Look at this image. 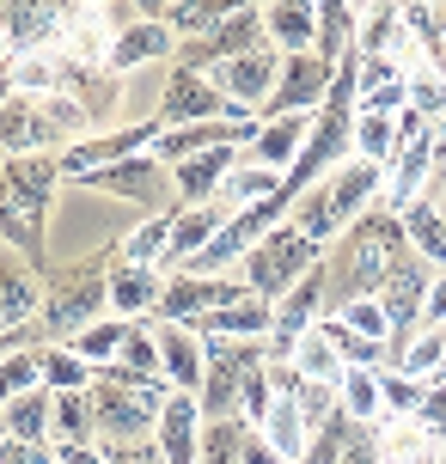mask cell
<instances>
[{
	"label": "cell",
	"instance_id": "9",
	"mask_svg": "<svg viewBox=\"0 0 446 464\" xmlns=\"http://www.w3.org/2000/svg\"><path fill=\"white\" fill-rule=\"evenodd\" d=\"M251 294L238 276H189V269H171L165 276V294H160V324H184V330H196L208 312H220V305H238Z\"/></svg>",
	"mask_w": 446,
	"mask_h": 464
},
{
	"label": "cell",
	"instance_id": "30",
	"mask_svg": "<svg viewBox=\"0 0 446 464\" xmlns=\"http://www.w3.org/2000/svg\"><path fill=\"white\" fill-rule=\"evenodd\" d=\"M312 13H318V37H312V55L336 68V62H343V55L354 49V24H361V6H349V0H318Z\"/></svg>",
	"mask_w": 446,
	"mask_h": 464
},
{
	"label": "cell",
	"instance_id": "40",
	"mask_svg": "<svg viewBox=\"0 0 446 464\" xmlns=\"http://www.w3.org/2000/svg\"><path fill=\"white\" fill-rule=\"evenodd\" d=\"M318 330H325V343L336 348V361H343V367H367V372L385 367V348L367 343V336H354L343 318H318Z\"/></svg>",
	"mask_w": 446,
	"mask_h": 464
},
{
	"label": "cell",
	"instance_id": "7",
	"mask_svg": "<svg viewBox=\"0 0 446 464\" xmlns=\"http://www.w3.org/2000/svg\"><path fill=\"white\" fill-rule=\"evenodd\" d=\"M263 361H269V354H263V343H227V336H202V392H196V410H202V421L238 416V392H245V379H251Z\"/></svg>",
	"mask_w": 446,
	"mask_h": 464
},
{
	"label": "cell",
	"instance_id": "46",
	"mask_svg": "<svg viewBox=\"0 0 446 464\" xmlns=\"http://www.w3.org/2000/svg\"><path fill=\"white\" fill-rule=\"evenodd\" d=\"M410 421L446 446V379H428V385H422V403H416V416H410Z\"/></svg>",
	"mask_w": 446,
	"mask_h": 464
},
{
	"label": "cell",
	"instance_id": "12",
	"mask_svg": "<svg viewBox=\"0 0 446 464\" xmlns=\"http://www.w3.org/2000/svg\"><path fill=\"white\" fill-rule=\"evenodd\" d=\"M153 140H160V122L147 116V122H129V129H111V135H86L80 147H68V153H55V171L68 178V184H80L86 171H98V165H117V160H135V153H153Z\"/></svg>",
	"mask_w": 446,
	"mask_h": 464
},
{
	"label": "cell",
	"instance_id": "1",
	"mask_svg": "<svg viewBox=\"0 0 446 464\" xmlns=\"http://www.w3.org/2000/svg\"><path fill=\"white\" fill-rule=\"evenodd\" d=\"M55 153H24L0 160V245L19 251L37 276H49V202H55Z\"/></svg>",
	"mask_w": 446,
	"mask_h": 464
},
{
	"label": "cell",
	"instance_id": "43",
	"mask_svg": "<svg viewBox=\"0 0 446 464\" xmlns=\"http://www.w3.org/2000/svg\"><path fill=\"white\" fill-rule=\"evenodd\" d=\"M403 111H416L422 122H441V116H446V80L416 62V68L403 73Z\"/></svg>",
	"mask_w": 446,
	"mask_h": 464
},
{
	"label": "cell",
	"instance_id": "8",
	"mask_svg": "<svg viewBox=\"0 0 446 464\" xmlns=\"http://www.w3.org/2000/svg\"><path fill=\"white\" fill-rule=\"evenodd\" d=\"M251 49H263V6H233V13H227V19L214 24V31H202V37L178 44L171 68L202 73V80H208L214 68H227V62L251 55Z\"/></svg>",
	"mask_w": 446,
	"mask_h": 464
},
{
	"label": "cell",
	"instance_id": "32",
	"mask_svg": "<svg viewBox=\"0 0 446 464\" xmlns=\"http://www.w3.org/2000/svg\"><path fill=\"white\" fill-rule=\"evenodd\" d=\"M0 428H6V440H24V446H49V392L37 385V392L13 397V403L0 410Z\"/></svg>",
	"mask_w": 446,
	"mask_h": 464
},
{
	"label": "cell",
	"instance_id": "33",
	"mask_svg": "<svg viewBox=\"0 0 446 464\" xmlns=\"http://www.w3.org/2000/svg\"><path fill=\"white\" fill-rule=\"evenodd\" d=\"M238 0H178V6H160L153 19L178 37V44H189V37H202V31H214V24L233 13Z\"/></svg>",
	"mask_w": 446,
	"mask_h": 464
},
{
	"label": "cell",
	"instance_id": "15",
	"mask_svg": "<svg viewBox=\"0 0 446 464\" xmlns=\"http://www.w3.org/2000/svg\"><path fill=\"white\" fill-rule=\"evenodd\" d=\"M276 73H282V49H251V55H238V62H227V68H214L208 80L220 86V98L227 104H238V111H263V98L276 92Z\"/></svg>",
	"mask_w": 446,
	"mask_h": 464
},
{
	"label": "cell",
	"instance_id": "10",
	"mask_svg": "<svg viewBox=\"0 0 446 464\" xmlns=\"http://www.w3.org/2000/svg\"><path fill=\"white\" fill-rule=\"evenodd\" d=\"M330 62H318L312 49L305 55H282V73H276V92L263 98L257 122H276V116H318V104H325L330 92Z\"/></svg>",
	"mask_w": 446,
	"mask_h": 464
},
{
	"label": "cell",
	"instance_id": "37",
	"mask_svg": "<svg viewBox=\"0 0 446 464\" xmlns=\"http://www.w3.org/2000/svg\"><path fill=\"white\" fill-rule=\"evenodd\" d=\"M245 434H251V421H202V446H196V464H245Z\"/></svg>",
	"mask_w": 446,
	"mask_h": 464
},
{
	"label": "cell",
	"instance_id": "51",
	"mask_svg": "<svg viewBox=\"0 0 446 464\" xmlns=\"http://www.w3.org/2000/svg\"><path fill=\"white\" fill-rule=\"evenodd\" d=\"M343 464H379V446H373V428H361L354 434V446L343 452Z\"/></svg>",
	"mask_w": 446,
	"mask_h": 464
},
{
	"label": "cell",
	"instance_id": "25",
	"mask_svg": "<svg viewBox=\"0 0 446 464\" xmlns=\"http://www.w3.org/2000/svg\"><path fill=\"white\" fill-rule=\"evenodd\" d=\"M269 324H276V305L257 300V294H245L238 305H220V312H208V318L196 324V336H227V343H269Z\"/></svg>",
	"mask_w": 446,
	"mask_h": 464
},
{
	"label": "cell",
	"instance_id": "29",
	"mask_svg": "<svg viewBox=\"0 0 446 464\" xmlns=\"http://www.w3.org/2000/svg\"><path fill=\"white\" fill-rule=\"evenodd\" d=\"M49 446H98L92 392H55L49 397Z\"/></svg>",
	"mask_w": 446,
	"mask_h": 464
},
{
	"label": "cell",
	"instance_id": "34",
	"mask_svg": "<svg viewBox=\"0 0 446 464\" xmlns=\"http://www.w3.org/2000/svg\"><path fill=\"white\" fill-rule=\"evenodd\" d=\"M287 367L300 372L305 385H336V379H343V361H336V348L325 343V330H318V324H312V330L300 336V343H294Z\"/></svg>",
	"mask_w": 446,
	"mask_h": 464
},
{
	"label": "cell",
	"instance_id": "38",
	"mask_svg": "<svg viewBox=\"0 0 446 464\" xmlns=\"http://www.w3.org/2000/svg\"><path fill=\"white\" fill-rule=\"evenodd\" d=\"M122 318H111V312H104V318H98V324H86L80 330V336H68V348L73 354H80V361H86V367H111V361H117V348H122Z\"/></svg>",
	"mask_w": 446,
	"mask_h": 464
},
{
	"label": "cell",
	"instance_id": "18",
	"mask_svg": "<svg viewBox=\"0 0 446 464\" xmlns=\"http://www.w3.org/2000/svg\"><path fill=\"white\" fill-rule=\"evenodd\" d=\"M160 294H165V276L160 269H122L111 256V281H104V312L122 318V324H147L160 312Z\"/></svg>",
	"mask_w": 446,
	"mask_h": 464
},
{
	"label": "cell",
	"instance_id": "45",
	"mask_svg": "<svg viewBox=\"0 0 446 464\" xmlns=\"http://www.w3.org/2000/svg\"><path fill=\"white\" fill-rule=\"evenodd\" d=\"M37 385H44V379H37V348H19V354L0 361V410H6L13 397L37 392Z\"/></svg>",
	"mask_w": 446,
	"mask_h": 464
},
{
	"label": "cell",
	"instance_id": "17",
	"mask_svg": "<svg viewBox=\"0 0 446 464\" xmlns=\"http://www.w3.org/2000/svg\"><path fill=\"white\" fill-rule=\"evenodd\" d=\"M62 24H68V6H49V0H0V31L6 44L31 55V49H55L62 44Z\"/></svg>",
	"mask_w": 446,
	"mask_h": 464
},
{
	"label": "cell",
	"instance_id": "49",
	"mask_svg": "<svg viewBox=\"0 0 446 464\" xmlns=\"http://www.w3.org/2000/svg\"><path fill=\"white\" fill-rule=\"evenodd\" d=\"M0 464H55V446H24V440H0Z\"/></svg>",
	"mask_w": 446,
	"mask_h": 464
},
{
	"label": "cell",
	"instance_id": "27",
	"mask_svg": "<svg viewBox=\"0 0 446 464\" xmlns=\"http://www.w3.org/2000/svg\"><path fill=\"white\" fill-rule=\"evenodd\" d=\"M318 37V13L305 6V0H276V6H263V44L282 49V55H305Z\"/></svg>",
	"mask_w": 446,
	"mask_h": 464
},
{
	"label": "cell",
	"instance_id": "55",
	"mask_svg": "<svg viewBox=\"0 0 446 464\" xmlns=\"http://www.w3.org/2000/svg\"><path fill=\"white\" fill-rule=\"evenodd\" d=\"M434 379H446V354H441V367H434Z\"/></svg>",
	"mask_w": 446,
	"mask_h": 464
},
{
	"label": "cell",
	"instance_id": "13",
	"mask_svg": "<svg viewBox=\"0 0 446 464\" xmlns=\"http://www.w3.org/2000/svg\"><path fill=\"white\" fill-rule=\"evenodd\" d=\"M318 318H325V269L300 276V281L282 294V300H276V324H269V343H263V354H269V361H287V354H294V343H300V336L318 324Z\"/></svg>",
	"mask_w": 446,
	"mask_h": 464
},
{
	"label": "cell",
	"instance_id": "4",
	"mask_svg": "<svg viewBox=\"0 0 446 464\" xmlns=\"http://www.w3.org/2000/svg\"><path fill=\"white\" fill-rule=\"evenodd\" d=\"M92 428H98V446L111 440H153L165 403H171V385L165 379H147V372H129V367H98L92 372Z\"/></svg>",
	"mask_w": 446,
	"mask_h": 464
},
{
	"label": "cell",
	"instance_id": "53",
	"mask_svg": "<svg viewBox=\"0 0 446 464\" xmlns=\"http://www.w3.org/2000/svg\"><path fill=\"white\" fill-rule=\"evenodd\" d=\"M6 98H13V68L0 73V104H6Z\"/></svg>",
	"mask_w": 446,
	"mask_h": 464
},
{
	"label": "cell",
	"instance_id": "39",
	"mask_svg": "<svg viewBox=\"0 0 446 464\" xmlns=\"http://www.w3.org/2000/svg\"><path fill=\"white\" fill-rule=\"evenodd\" d=\"M354 434H361V421H349L343 410H336L325 428H312V440H305V452L294 464H343V452L354 446Z\"/></svg>",
	"mask_w": 446,
	"mask_h": 464
},
{
	"label": "cell",
	"instance_id": "48",
	"mask_svg": "<svg viewBox=\"0 0 446 464\" xmlns=\"http://www.w3.org/2000/svg\"><path fill=\"white\" fill-rule=\"evenodd\" d=\"M98 452H104V464H165L153 440H111V446H98Z\"/></svg>",
	"mask_w": 446,
	"mask_h": 464
},
{
	"label": "cell",
	"instance_id": "44",
	"mask_svg": "<svg viewBox=\"0 0 446 464\" xmlns=\"http://www.w3.org/2000/svg\"><path fill=\"white\" fill-rule=\"evenodd\" d=\"M117 367H129V372H147V379H160V343H153V318H147V324H129V330H122Z\"/></svg>",
	"mask_w": 446,
	"mask_h": 464
},
{
	"label": "cell",
	"instance_id": "16",
	"mask_svg": "<svg viewBox=\"0 0 446 464\" xmlns=\"http://www.w3.org/2000/svg\"><path fill=\"white\" fill-rule=\"evenodd\" d=\"M354 55H385V62H398L403 73L416 68V37H410V24L392 0H379V6H361V24H354Z\"/></svg>",
	"mask_w": 446,
	"mask_h": 464
},
{
	"label": "cell",
	"instance_id": "50",
	"mask_svg": "<svg viewBox=\"0 0 446 464\" xmlns=\"http://www.w3.org/2000/svg\"><path fill=\"white\" fill-rule=\"evenodd\" d=\"M422 330H446V276L428 281V300H422Z\"/></svg>",
	"mask_w": 446,
	"mask_h": 464
},
{
	"label": "cell",
	"instance_id": "20",
	"mask_svg": "<svg viewBox=\"0 0 446 464\" xmlns=\"http://www.w3.org/2000/svg\"><path fill=\"white\" fill-rule=\"evenodd\" d=\"M153 343H160V379L165 385L178 397L202 392V336L184 330V324H160V318H153Z\"/></svg>",
	"mask_w": 446,
	"mask_h": 464
},
{
	"label": "cell",
	"instance_id": "23",
	"mask_svg": "<svg viewBox=\"0 0 446 464\" xmlns=\"http://www.w3.org/2000/svg\"><path fill=\"white\" fill-rule=\"evenodd\" d=\"M165 55H178V37L165 31L160 19H135L129 31H122L117 44H111V55H104V73H135L147 68V62H165Z\"/></svg>",
	"mask_w": 446,
	"mask_h": 464
},
{
	"label": "cell",
	"instance_id": "21",
	"mask_svg": "<svg viewBox=\"0 0 446 464\" xmlns=\"http://www.w3.org/2000/svg\"><path fill=\"white\" fill-rule=\"evenodd\" d=\"M227 220H233V202H220V196H214V202H196V208H178V220H171V245H165V263H171V269L196 263Z\"/></svg>",
	"mask_w": 446,
	"mask_h": 464
},
{
	"label": "cell",
	"instance_id": "52",
	"mask_svg": "<svg viewBox=\"0 0 446 464\" xmlns=\"http://www.w3.org/2000/svg\"><path fill=\"white\" fill-rule=\"evenodd\" d=\"M55 464H104L98 446H55Z\"/></svg>",
	"mask_w": 446,
	"mask_h": 464
},
{
	"label": "cell",
	"instance_id": "22",
	"mask_svg": "<svg viewBox=\"0 0 446 464\" xmlns=\"http://www.w3.org/2000/svg\"><path fill=\"white\" fill-rule=\"evenodd\" d=\"M233 165H238V147H208V153H196V160L171 165V202H178V208H196V202H214Z\"/></svg>",
	"mask_w": 446,
	"mask_h": 464
},
{
	"label": "cell",
	"instance_id": "3",
	"mask_svg": "<svg viewBox=\"0 0 446 464\" xmlns=\"http://www.w3.org/2000/svg\"><path fill=\"white\" fill-rule=\"evenodd\" d=\"M379 189H385V171H379V165H367V160H349V165H336L330 178H318V184L294 202L287 227L325 251V245H336V238H343L361 214L379 208Z\"/></svg>",
	"mask_w": 446,
	"mask_h": 464
},
{
	"label": "cell",
	"instance_id": "24",
	"mask_svg": "<svg viewBox=\"0 0 446 464\" xmlns=\"http://www.w3.org/2000/svg\"><path fill=\"white\" fill-rule=\"evenodd\" d=\"M153 446H160L165 464H196V446H202V410H196V397L171 392L160 428H153Z\"/></svg>",
	"mask_w": 446,
	"mask_h": 464
},
{
	"label": "cell",
	"instance_id": "56",
	"mask_svg": "<svg viewBox=\"0 0 446 464\" xmlns=\"http://www.w3.org/2000/svg\"><path fill=\"white\" fill-rule=\"evenodd\" d=\"M0 440H6V428H0Z\"/></svg>",
	"mask_w": 446,
	"mask_h": 464
},
{
	"label": "cell",
	"instance_id": "41",
	"mask_svg": "<svg viewBox=\"0 0 446 464\" xmlns=\"http://www.w3.org/2000/svg\"><path fill=\"white\" fill-rule=\"evenodd\" d=\"M422 403V379H410L398 367H379V421H410Z\"/></svg>",
	"mask_w": 446,
	"mask_h": 464
},
{
	"label": "cell",
	"instance_id": "47",
	"mask_svg": "<svg viewBox=\"0 0 446 464\" xmlns=\"http://www.w3.org/2000/svg\"><path fill=\"white\" fill-rule=\"evenodd\" d=\"M330 318H343L354 336H367V343L385 348V312H379V300H349L343 312H330Z\"/></svg>",
	"mask_w": 446,
	"mask_h": 464
},
{
	"label": "cell",
	"instance_id": "28",
	"mask_svg": "<svg viewBox=\"0 0 446 464\" xmlns=\"http://www.w3.org/2000/svg\"><path fill=\"white\" fill-rule=\"evenodd\" d=\"M171 220H178V202H171V208H160V214H147L135 232H122V245L111 256H117L122 269H160V263H165V245H171Z\"/></svg>",
	"mask_w": 446,
	"mask_h": 464
},
{
	"label": "cell",
	"instance_id": "19",
	"mask_svg": "<svg viewBox=\"0 0 446 464\" xmlns=\"http://www.w3.org/2000/svg\"><path fill=\"white\" fill-rule=\"evenodd\" d=\"M37 305H44V276H37L19 251L0 245V330L37 324Z\"/></svg>",
	"mask_w": 446,
	"mask_h": 464
},
{
	"label": "cell",
	"instance_id": "54",
	"mask_svg": "<svg viewBox=\"0 0 446 464\" xmlns=\"http://www.w3.org/2000/svg\"><path fill=\"white\" fill-rule=\"evenodd\" d=\"M434 208H441V227H446V189H441V196H434Z\"/></svg>",
	"mask_w": 446,
	"mask_h": 464
},
{
	"label": "cell",
	"instance_id": "5",
	"mask_svg": "<svg viewBox=\"0 0 446 464\" xmlns=\"http://www.w3.org/2000/svg\"><path fill=\"white\" fill-rule=\"evenodd\" d=\"M104 281H111V251L80 256L68 269H49L44 276V305H37V330L44 343H68L86 324L104 318Z\"/></svg>",
	"mask_w": 446,
	"mask_h": 464
},
{
	"label": "cell",
	"instance_id": "35",
	"mask_svg": "<svg viewBox=\"0 0 446 464\" xmlns=\"http://www.w3.org/2000/svg\"><path fill=\"white\" fill-rule=\"evenodd\" d=\"M336 410L349 421H361V428H373L379 421V372L343 367V379H336Z\"/></svg>",
	"mask_w": 446,
	"mask_h": 464
},
{
	"label": "cell",
	"instance_id": "42",
	"mask_svg": "<svg viewBox=\"0 0 446 464\" xmlns=\"http://www.w3.org/2000/svg\"><path fill=\"white\" fill-rule=\"evenodd\" d=\"M276 189H282V178H276V171H263V165H245V153H238V165L227 171V184H220V202H233V208H251V202L276 196Z\"/></svg>",
	"mask_w": 446,
	"mask_h": 464
},
{
	"label": "cell",
	"instance_id": "36",
	"mask_svg": "<svg viewBox=\"0 0 446 464\" xmlns=\"http://www.w3.org/2000/svg\"><path fill=\"white\" fill-rule=\"evenodd\" d=\"M257 434L276 446V459H282V464H294L305 452V440H312V434H305V421H300V410H294L287 397H276V403H269V416H263Z\"/></svg>",
	"mask_w": 446,
	"mask_h": 464
},
{
	"label": "cell",
	"instance_id": "31",
	"mask_svg": "<svg viewBox=\"0 0 446 464\" xmlns=\"http://www.w3.org/2000/svg\"><path fill=\"white\" fill-rule=\"evenodd\" d=\"M37 379H44V392H86L92 385V367L73 354L68 343H37Z\"/></svg>",
	"mask_w": 446,
	"mask_h": 464
},
{
	"label": "cell",
	"instance_id": "2",
	"mask_svg": "<svg viewBox=\"0 0 446 464\" xmlns=\"http://www.w3.org/2000/svg\"><path fill=\"white\" fill-rule=\"evenodd\" d=\"M403 238L398 214H361L336 245H325V318L330 312H343L349 300H373L379 294V276H385V256H392V245Z\"/></svg>",
	"mask_w": 446,
	"mask_h": 464
},
{
	"label": "cell",
	"instance_id": "26",
	"mask_svg": "<svg viewBox=\"0 0 446 464\" xmlns=\"http://www.w3.org/2000/svg\"><path fill=\"white\" fill-rule=\"evenodd\" d=\"M305 129H312V116H276V122H263L257 140L245 147V165H263V171L287 178V165H294V153H300Z\"/></svg>",
	"mask_w": 446,
	"mask_h": 464
},
{
	"label": "cell",
	"instance_id": "14",
	"mask_svg": "<svg viewBox=\"0 0 446 464\" xmlns=\"http://www.w3.org/2000/svg\"><path fill=\"white\" fill-rule=\"evenodd\" d=\"M153 122H160V135H165V129H189V122H227V98H220V86H214V80L171 68Z\"/></svg>",
	"mask_w": 446,
	"mask_h": 464
},
{
	"label": "cell",
	"instance_id": "11",
	"mask_svg": "<svg viewBox=\"0 0 446 464\" xmlns=\"http://www.w3.org/2000/svg\"><path fill=\"white\" fill-rule=\"evenodd\" d=\"M86 189H104V196H122V202H141V208H171V171H165L153 153H135V160H117V165H98L80 178Z\"/></svg>",
	"mask_w": 446,
	"mask_h": 464
},
{
	"label": "cell",
	"instance_id": "6",
	"mask_svg": "<svg viewBox=\"0 0 446 464\" xmlns=\"http://www.w3.org/2000/svg\"><path fill=\"white\" fill-rule=\"evenodd\" d=\"M318 263H325V251H318L312 238H300V232H294V227L282 220V227L269 232V238H257L251 251L238 256V281H245V287H251L257 300L276 305V300L287 294V287H294L300 276H312Z\"/></svg>",
	"mask_w": 446,
	"mask_h": 464
}]
</instances>
